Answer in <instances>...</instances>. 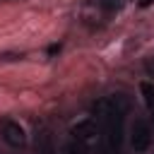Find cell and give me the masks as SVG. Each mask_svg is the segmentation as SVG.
<instances>
[{
    "instance_id": "1",
    "label": "cell",
    "mask_w": 154,
    "mask_h": 154,
    "mask_svg": "<svg viewBox=\"0 0 154 154\" xmlns=\"http://www.w3.org/2000/svg\"><path fill=\"white\" fill-rule=\"evenodd\" d=\"M130 111V99L125 94H111L99 99L91 106V118L101 125L103 154H120L123 147V125Z\"/></svg>"
},
{
    "instance_id": "2",
    "label": "cell",
    "mask_w": 154,
    "mask_h": 154,
    "mask_svg": "<svg viewBox=\"0 0 154 154\" xmlns=\"http://www.w3.org/2000/svg\"><path fill=\"white\" fill-rule=\"evenodd\" d=\"M70 135H72L75 142H79V144H84V147H91V144H96V140L101 137V130H99V123L89 116V118H82L79 123H75L72 130H70Z\"/></svg>"
},
{
    "instance_id": "3",
    "label": "cell",
    "mask_w": 154,
    "mask_h": 154,
    "mask_svg": "<svg viewBox=\"0 0 154 154\" xmlns=\"http://www.w3.org/2000/svg\"><path fill=\"white\" fill-rule=\"evenodd\" d=\"M130 144H132V149H135L137 154H142V152H147V149H149V144H152V128H149V123H147V120L137 118V120L132 123Z\"/></svg>"
},
{
    "instance_id": "4",
    "label": "cell",
    "mask_w": 154,
    "mask_h": 154,
    "mask_svg": "<svg viewBox=\"0 0 154 154\" xmlns=\"http://www.w3.org/2000/svg\"><path fill=\"white\" fill-rule=\"evenodd\" d=\"M2 140H5L10 147L19 149V147H24V142H26V132H24V128H22L17 120H5V123H2Z\"/></svg>"
},
{
    "instance_id": "5",
    "label": "cell",
    "mask_w": 154,
    "mask_h": 154,
    "mask_svg": "<svg viewBox=\"0 0 154 154\" xmlns=\"http://www.w3.org/2000/svg\"><path fill=\"white\" fill-rule=\"evenodd\" d=\"M123 5H125V0H91V7L99 10L103 17H113L116 12H120Z\"/></svg>"
},
{
    "instance_id": "6",
    "label": "cell",
    "mask_w": 154,
    "mask_h": 154,
    "mask_svg": "<svg viewBox=\"0 0 154 154\" xmlns=\"http://www.w3.org/2000/svg\"><path fill=\"white\" fill-rule=\"evenodd\" d=\"M140 91H142L144 103H147V108H149V113L154 118V82H142L140 84Z\"/></svg>"
},
{
    "instance_id": "7",
    "label": "cell",
    "mask_w": 154,
    "mask_h": 154,
    "mask_svg": "<svg viewBox=\"0 0 154 154\" xmlns=\"http://www.w3.org/2000/svg\"><path fill=\"white\" fill-rule=\"evenodd\" d=\"M65 154H89V147H84V144L70 140V142L65 144Z\"/></svg>"
},
{
    "instance_id": "8",
    "label": "cell",
    "mask_w": 154,
    "mask_h": 154,
    "mask_svg": "<svg viewBox=\"0 0 154 154\" xmlns=\"http://www.w3.org/2000/svg\"><path fill=\"white\" fill-rule=\"evenodd\" d=\"M147 72H149V75H154V58H149V60H147Z\"/></svg>"
},
{
    "instance_id": "9",
    "label": "cell",
    "mask_w": 154,
    "mask_h": 154,
    "mask_svg": "<svg viewBox=\"0 0 154 154\" xmlns=\"http://www.w3.org/2000/svg\"><path fill=\"white\" fill-rule=\"evenodd\" d=\"M152 2H154V0H140V5H142V7H149Z\"/></svg>"
}]
</instances>
